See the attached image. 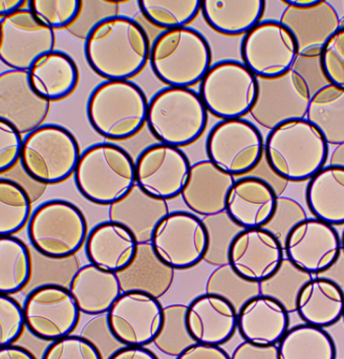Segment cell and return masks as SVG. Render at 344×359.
Returning a JSON list of instances; mask_svg holds the SVG:
<instances>
[{"label": "cell", "mask_w": 344, "mask_h": 359, "mask_svg": "<svg viewBox=\"0 0 344 359\" xmlns=\"http://www.w3.org/2000/svg\"><path fill=\"white\" fill-rule=\"evenodd\" d=\"M198 94L209 114L221 120L250 115L259 96V79L242 61L212 63L200 81Z\"/></svg>", "instance_id": "9c48e42d"}, {"label": "cell", "mask_w": 344, "mask_h": 359, "mask_svg": "<svg viewBox=\"0 0 344 359\" xmlns=\"http://www.w3.org/2000/svg\"><path fill=\"white\" fill-rule=\"evenodd\" d=\"M163 306L144 292L126 291L116 299L106 318L113 337L125 347H147L163 323Z\"/></svg>", "instance_id": "9a60e30c"}, {"label": "cell", "mask_w": 344, "mask_h": 359, "mask_svg": "<svg viewBox=\"0 0 344 359\" xmlns=\"http://www.w3.org/2000/svg\"><path fill=\"white\" fill-rule=\"evenodd\" d=\"M341 238V249H343V253L344 255V229L343 232V236H340Z\"/></svg>", "instance_id": "be15d7a7"}, {"label": "cell", "mask_w": 344, "mask_h": 359, "mask_svg": "<svg viewBox=\"0 0 344 359\" xmlns=\"http://www.w3.org/2000/svg\"><path fill=\"white\" fill-rule=\"evenodd\" d=\"M208 231V249L204 262L212 267L227 265L229 248L232 241L242 228L233 223L226 212L212 217H202Z\"/></svg>", "instance_id": "b9f144b4"}, {"label": "cell", "mask_w": 344, "mask_h": 359, "mask_svg": "<svg viewBox=\"0 0 344 359\" xmlns=\"http://www.w3.org/2000/svg\"><path fill=\"white\" fill-rule=\"evenodd\" d=\"M322 278H328L337 285L344 293V255L341 252L340 257L333 264L332 267L329 268L326 272L320 274Z\"/></svg>", "instance_id": "6f0895ef"}, {"label": "cell", "mask_w": 344, "mask_h": 359, "mask_svg": "<svg viewBox=\"0 0 344 359\" xmlns=\"http://www.w3.org/2000/svg\"><path fill=\"white\" fill-rule=\"evenodd\" d=\"M280 21L294 36L299 57L305 58L319 57L329 38L341 27L336 8L324 0L305 10L286 6Z\"/></svg>", "instance_id": "7402d4cb"}, {"label": "cell", "mask_w": 344, "mask_h": 359, "mask_svg": "<svg viewBox=\"0 0 344 359\" xmlns=\"http://www.w3.org/2000/svg\"><path fill=\"white\" fill-rule=\"evenodd\" d=\"M81 337L88 339L98 350L103 359H107L124 346L113 337L107 323L106 314L96 316L85 327Z\"/></svg>", "instance_id": "681fc988"}, {"label": "cell", "mask_w": 344, "mask_h": 359, "mask_svg": "<svg viewBox=\"0 0 344 359\" xmlns=\"http://www.w3.org/2000/svg\"><path fill=\"white\" fill-rule=\"evenodd\" d=\"M208 241L200 217L188 211H170L156 226L149 243L158 259L175 271L204 262Z\"/></svg>", "instance_id": "7c38bea8"}, {"label": "cell", "mask_w": 344, "mask_h": 359, "mask_svg": "<svg viewBox=\"0 0 344 359\" xmlns=\"http://www.w3.org/2000/svg\"><path fill=\"white\" fill-rule=\"evenodd\" d=\"M284 257L312 276L326 272L340 257L341 238L336 227L315 217L297 224L287 236Z\"/></svg>", "instance_id": "e0dca14e"}, {"label": "cell", "mask_w": 344, "mask_h": 359, "mask_svg": "<svg viewBox=\"0 0 344 359\" xmlns=\"http://www.w3.org/2000/svg\"><path fill=\"white\" fill-rule=\"evenodd\" d=\"M69 290L80 312L95 318L107 314L122 293L117 274L99 269L92 264L82 266L75 272Z\"/></svg>", "instance_id": "4316f807"}, {"label": "cell", "mask_w": 344, "mask_h": 359, "mask_svg": "<svg viewBox=\"0 0 344 359\" xmlns=\"http://www.w3.org/2000/svg\"><path fill=\"white\" fill-rule=\"evenodd\" d=\"M344 293L332 280L313 276L305 283L296 302V313L303 324L326 329L343 318Z\"/></svg>", "instance_id": "f1b7e54d"}, {"label": "cell", "mask_w": 344, "mask_h": 359, "mask_svg": "<svg viewBox=\"0 0 344 359\" xmlns=\"http://www.w3.org/2000/svg\"><path fill=\"white\" fill-rule=\"evenodd\" d=\"M0 359H37L36 356L25 348L12 345L0 348Z\"/></svg>", "instance_id": "680465c9"}, {"label": "cell", "mask_w": 344, "mask_h": 359, "mask_svg": "<svg viewBox=\"0 0 344 359\" xmlns=\"http://www.w3.org/2000/svg\"><path fill=\"white\" fill-rule=\"evenodd\" d=\"M149 100L130 81H103L90 93L86 115L92 130L106 140L125 141L146 124Z\"/></svg>", "instance_id": "5b68a950"}, {"label": "cell", "mask_w": 344, "mask_h": 359, "mask_svg": "<svg viewBox=\"0 0 344 359\" xmlns=\"http://www.w3.org/2000/svg\"><path fill=\"white\" fill-rule=\"evenodd\" d=\"M27 73L32 88L50 103L69 98L79 83L77 65L61 50H55L40 57Z\"/></svg>", "instance_id": "83f0119b"}, {"label": "cell", "mask_w": 344, "mask_h": 359, "mask_svg": "<svg viewBox=\"0 0 344 359\" xmlns=\"http://www.w3.org/2000/svg\"><path fill=\"white\" fill-rule=\"evenodd\" d=\"M293 71L296 72L305 80L312 96L329 84L322 73L319 57L316 58L298 57Z\"/></svg>", "instance_id": "816d5d0a"}, {"label": "cell", "mask_w": 344, "mask_h": 359, "mask_svg": "<svg viewBox=\"0 0 344 359\" xmlns=\"http://www.w3.org/2000/svg\"><path fill=\"white\" fill-rule=\"evenodd\" d=\"M305 219H308L307 212L297 201L289 196H280L277 198L275 212L265 226V229L275 236L284 246L291 230Z\"/></svg>", "instance_id": "bcb514c9"}, {"label": "cell", "mask_w": 344, "mask_h": 359, "mask_svg": "<svg viewBox=\"0 0 344 359\" xmlns=\"http://www.w3.org/2000/svg\"><path fill=\"white\" fill-rule=\"evenodd\" d=\"M149 65L167 88L200 84L212 65L207 38L193 27L163 31L151 42Z\"/></svg>", "instance_id": "3957f363"}, {"label": "cell", "mask_w": 344, "mask_h": 359, "mask_svg": "<svg viewBox=\"0 0 344 359\" xmlns=\"http://www.w3.org/2000/svg\"><path fill=\"white\" fill-rule=\"evenodd\" d=\"M139 10L147 22L163 31L188 27L200 14L202 0H140Z\"/></svg>", "instance_id": "8d00e7d4"}, {"label": "cell", "mask_w": 344, "mask_h": 359, "mask_svg": "<svg viewBox=\"0 0 344 359\" xmlns=\"http://www.w3.org/2000/svg\"><path fill=\"white\" fill-rule=\"evenodd\" d=\"M208 114L195 90L165 88L149 101L146 124L159 143L181 149L202 136Z\"/></svg>", "instance_id": "8992f818"}, {"label": "cell", "mask_w": 344, "mask_h": 359, "mask_svg": "<svg viewBox=\"0 0 344 359\" xmlns=\"http://www.w3.org/2000/svg\"><path fill=\"white\" fill-rule=\"evenodd\" d=\"M343 320H344V311H343Z\"/></svg>", "instance_id": "e7e4bbea"}, {"label": "cell", "mask_w": 344, "mask_h": 359, "mask_svg": "<svg viewBox=\"0 0 344 359\" xmlns=\"http://www.w3.org/2000/svg\"><path fill=\"white\" fill-rule=\"evenodd\" d=\"M167 213V202L151 198L136 185L125 198L109 206V217L128 228L143 244L151 242L156 226Z\"/></svg>", "instance_id": "f546056e"}, {"label": "cell", "mask_w": 344, "mask_h": 359, "mask_svg": "<svg viewBox=\"0 0 344 359\" xmlns=\"http://www.w3.org/2000/svg\"><path fill=\"white\" fill-rule=\"evenodd\" d=\"M205 149L211 163L234 178H242L263 161L265 139L259 128L245 118L221 120L209 132Z\"/></svg>", "instance_id": "30bf717a"}, {"label": "cell", "mask_w": 344, "mask_h": 359, "mask_svg": "<svg viewBox=\"0 0 344 359\" xmlns=\"http://www.w3.org/2000/svg\"><path fill=\"white\" fill-rule=\"evenodd\" d=\"M41 359H103L98 350L81 335H69L52 341Z\"/></svg>", "instance_id": "c3c4849f"}, {"label": "cell", "mask_w": 344, "mask_h": 359, "mask_svg": "<svg viewBox=\"0 0 344 359\" xmlns=\"http://www.w3.org/2000/svg\"><path fill=\"white\" fill-rule=\"evenodd\" d=\"M205 293L223 297L238 312L247 302L261 294L259 284L240 278L229 264L215 268L207 280Z\"/></svg>", "instance_id": "60d3db41"}, {"label": "cell", "mask_w": 344, "mask_h": 359, "mask_svg": "<svg viewBox=\"0 0 344 359\" xmlns=\"http://www.w3.org/2000/svg\"><path fill=\"white\" fill-rule=\"evenodd\" d=\"M22 309L25 328L37 339L50 343L71 335L81 316L69 288L55 283L33 289Z\"/></svg>", "instance_id": "4fadbf2b"}, {"label": "cell", "mask_w": 344, "mask_h": 359, "mask_svg": "<svg viewBox=\"0 0 344 359\" xmlns=\"http://www.w3.org/2000/svg\"><path fill=\"white\" fill-rule=\"evenodd\" d=\"M27 6L25 0H0V20Z\"/></svg>", "instance_id": "91938a15"}, {"label": "cell", "mask_w": 344, "mask_h": 359, "mask_svg": "<svg viewBox=\"0 0 344 359\" xmlns=\"http://www.w3.org/2000/svg\"><path fill=\"white\" fill-rule=\"evenodd\" d=\"M22 143V135L0 120V175L11 172L19 163Z\"/></svg>", "instance_id": "f907efd6"}, {"label": "cell", "mask_w": 344, "mask_h": 359, "mask_svg": "<svg viewBox=\"0 0 344 359\" xmlns=\"http://www.w3.org/2000/svg\"><path fill=\"white\" fill-rule=\"evenodd\" d=\"M138 246V241L128 228L109 219L90 229L84 244L90 264L115 274L130 265Z\"/></svg>", "instance_id": "d4e9b609"}, {"label": "cell", "mask_w": 344, "mask_h": 359, "mask_svg": "<svg viewBox=\"0 0 344 359\" xmlns=\"http://www.w3.org/2000/svg\"><path fill=\"white\" fill-rule=\"evenodd\" d=\"M74 180L86 200L100 206H111L136 186L135 161L119 145L96 143L82 151Z\"/></svg>", "instance_id": "277c9868"}, {"label": "cell", "mask_w": 344, "mask_h": 359, "mask_svg": "<svg viewBox=\"0 0 344 359\" xmlns=\"http://www.w3.org/2000/svg\"><path fill=\"white\" fill-rule=\"evenodd\" d=\"M263 0H202L200 14L207 25L223 36H245L265 15Z\"/></svg>", "instance_id": "4dcf8cb0"}, {"label": "cell", "mask_w": 344, "mask_h": 359, "mask_svg": "<svg viewBox=\"0 0 344 359\" xmlns=\"http://www.w3.org/2000/svg\"><path fill=\"white\" fill-rule=\"evenodd\" d=\"M123 2L107 0H84L81 1L79 16L67 31L74 37L85 41L90 32L106 19L120 15V4Z\"/></svg>", "instance_id": "ee69618b"}, {"label": "cell", "mask_w": 344, "mask_h": 359, "mask_svg": "<svg viewBox=\"0 0 344 359\" xmlns=\"http://www.w3.org/2000/svg\"><path fill=\"white\" fill-rule=\"evenodd\" d=\"M312 278L313 276L301 271L289 259H284L280 269L271 278L259 284V292L282 304L289 314L296 313L299 292Z\"/></svg>", "instance_id": "f35d334b"}, {"label": "cell", "mask_w": 344, "mask_h": 359, "mask_svg": "<svg viewBox=\"0 0 344 359\" xmlns=\"http://www.w3.org/2000/svg\"><path fill=\"white\" fill-rule=\"evenodd\" d=\"M290 329V314L272 297L257 295L238 312V331L244 341L275 346Z\"/></svg>", "instance_id": "484cf974"}, {"label": "cell", "mask_w": 344, "mask_h": 359, "mask_svg": "<svg viewBox=\"0 0 344 359\" xmlns=\"http://www.w3.org/2000/svg\"><path fill=\"white\" fill-rule=\"evenodd\" d=\"M27 8L34 16L53 31L67 29L77 20L80 0H29Z\"/></svg>", "instance_id": "7bdbcfd3"}, {"label": "cell", "mask_w": 344, "mask_h": 359, "mask_svg": "<svg viewBox=\"0 0 344 359\" xmlns=\"http://www.w3.org/2000/svg\"><path fill=\"white\" fill-rule=\"evenodd\" d=\"M284 246L275 236L265 228L242 229L232 241L228 264L249 282H265L282 266Z\"/></svg>", "instance_id": "d6986e66"}, {"label": "cell", "mask_w": 344, "mask_h": 359, "mask_svg": "<svg viewBox=\"0 0 344 359\" xmlns=\"http://www.w3.org/2000/svg\"><path fill=\"white\" fill-rule=\"evenodd\" d=\"M320 1L322 0H284V1H282V4L286 6H291V8L305 10V8L317 6Z\"/></svg>", "instance_id": "94428289"}, {"label": "cell", "mask_w": 344, "mask_h": 359, "mask_svg": "<svg viewBox=\"0 0 344 359\" xmlns=\"http://www.w3.org/2000/svg\"><path fill=\"white\" fill-rule=\"evenodd\" d=\"M299 57L296 40L280 20H261L242 36V65L257 79H276L290 73Z\"/></svg>", "instance_id": "8fae6325"}, {"label": "cell", "mask_w": 344, "mask_h": 359, "mask_svg": "<svg viewBox=\"0 0 344 359\" xmlns=\"http://www.w3.org/2000/svg\"><path fill=\"white\" fill-rule=\"evenodd\" d=\"M33 273L31 252L16 236H0V294L12 295L29 285Z\"/></svg>", "instance_id": "d590c367"}, {"label": "cell", "mask_w": 344, "mask_h": 359, "mask_svg": "<svg viewBox=\"0 0 344 359\" xmlns=\"http://www.w3.org/2000/svg\"><path fill=\"white\" fill-rule=\"evenodd\" d=\"M312 95L305 80L291 71L276 79H259V96L250 116L266 130L305 119Z\"/></svg>", "instance_id": "ac0fdd59"}, {"label": "cell", "mask_w": 344, "mask_h": 359, "mask_svg": "<svg viewBox=\"0 0 344 359\" xmlns=\"http://www.w3.org/2000/svg\"><path fill=\"white\" fill-rule=\"evenodd\" d=\"M56 35L29 8L0 20V61L13 71L29 72L34 63L55 50Z\"/></svg>", "instance_id": "5bb4252c"}, {"label": "cell", "mask_w": 344, "mask_h": 359, "mask_svg": "<svg viewBox=\"0 0 344 359\" xmlns=\"http://www.w3.org/2000/svg\"><path fill=\"white\" fill-rule=\"evenodd\" d=\"M50 111V103L32 88L27 72L0 73V120L27 136L46 124Z\"/></svg>", "instance_id": "ffe728a7"}, {"label": "cell", "mask_w": 344, "mask_h": 359, "mask_svg": "<svg viewBox=\"0 0 344 359\" xmlns=\"http://www.w3.org/2000/svg\"><path fill=\"white\" fill-rule=\"evenodd\" d=\"M186 311L187 306L179 304L163 308V323L153 345L165 355L177 358L196 344L186 325Z\"/></svg>", "instance_id": "ab89813d"}, {"label": "cell", "mask_w": 344, "mask_h": 359, "mask_svg": "<svg viewBox=\"0 0 344 359\" xmlns=\"http://www.w3.org/2000/svg\"><path fill=\"white\" fill-rule=\"evenodd\" d=\"M25 329L22 305L11 295L0 294V348L15 345Z\"/></svg>", "instance_id": "7dc6e473"}, {"label": "cell", "mask_w": 344, "mask_h": 359, "mask_svg": "<svg viewBox=\"0 0 344 359\" xmlns=\"http://www.w3.org/2000/svg\"><path fill=\"white\" fill-rule=\"evenodd\" d=\"M32 201L20 183L0 178V236H14L27 225L33 212Z\"/></svg>", "instance_id": "74e56055"}, {"label": "cell", "mask_w": 344, "mask_h": 359, "mask_svg": "<svg viewBox=\"0 0 344 359\" xmlns=\"http://www.w3.org/2000/svg\"><path fill=\"white\" fill-rule=\"evenodd\" d=\"M319 61L328 83L344 90V25L329 38L320 53Z\"/></svg>", "instance_id": "f6af8a7d"}, {"label": "cell", "mask_w": 344, "mask_h": 359, "mask_svg": "<svg viewBox=\"0 0 344 359\" xmlns=\"http://www.w3.org/2000/svg\"><path fill=\"white\" fill-rule=\"evenodd\" d=\"M107 359H159V358L146 347H125L124 346Z\"/></svg>", "instance_id": "9f6ffc18"}, {"label": "cell", "mask_w": 344, "mask_h": 359, "mask_svg": "<svg viewBox=\"0 0 344 359\" xmlns=\"http://www.w3.org/2000/svg\"><path fill=\"white\" fill-rule=\"evenodd\" d=\"M305 203L313 217L334 226L344 225V168L326 164L305 188Z\"/></svg>", "instance_id": "d6a6232c"}, {"label": "cell", "mask_w": 344, "mask_h": 359, "mask_svg": "<svg viewBox=\"0 0 344 359\" xmlns=\"http://www.w3.org/2000/svg\"><path fill=\"white\" fill-rule=\"evenodd\" d=\"M234 182V177L217 168L208 159L202 160L191 164L181 198L198 217L221 215L225 212L228 192Z\"/></svg>", "instance_id": "cb8c5ba5"}, {"label": "cell", "mask_w": 344, "mask_h": 359, "mask_svg": "<svg viewBox=\"0 0 344 359\" xmlns=\"http://www.w3.org/2000/svg\"><path fill=\"white\" fill-rule=\"evenodd\" d=\"M330 165H339L344 168V144L336 147L330 158Z\"/></svg>", "instance_id": "6125c7cd"}, {"label": "cell", "mask_w": 344, "mask_h": 359, "mask_svg": "<svg viewBox=\"0 0 344 359\" xmlns=\"http://www.w3.org/2000/svg\"><path fill=\"white\" fill-rule=\"evenodd\" d=\"M231 359H280L277 345L259 346L255 344H240L234 350Z\"/></svg>", "instance_id": "f5cc1de1"}, {"label": "cell", "mask_w": 344, "mask_h": 359, "mask_svg": "<svg viewBox=\"0 0 344 359\" xmlns=\"http://www.w3.org/2000/svg\"><path fill=\"white\" fill-rule=\"evenodd\" d=\"M175 359H231L221 347L194 344Z\"/></svg>", "instance_id": "db71d44e"}, {"label": "cell", "mask_w": 344, "mask_h": 359, "mask_svg": "<svg viewBox=\"0 0 344 359\" xmlns=\"http://www.w3.org/2000/svg\"><path fill=\"white\" fill-rule=\"evenodd\" d=\"M32 246L46 259L64 261L85 244L88 222L79 207L69 201H46L38 205L27 225Z\"/></svg>", "instance_id": "52a82bcc"}, {"label": "cell", "mask_w": 344, "mask_h": 359, "mask_svg": "<svg viewBox=\"0 0 344 359\" xmlns=\"http://www.w3.org/2000/svg\"><path fill=\"white\" fill-rule=\"evenodd\" d=\"M122 292L139 291L159 299L172 288L174 270L162 263L151 243L139 244L136 257L123 271L117 273Z\"/></svg>", "instance_id": "1f68e13d"}, {"label": "cell", "mask_w": 344, "mask_h": 359, "mask_svg": "<svg viewBox=\"0 0 344 359\" xmlns=\"http://www.w3.org/2000/svg\"><path fill=\"white\" fill-rule=\"evenodd\" d=\"M151 40L144 27L124 15L97 25L84 41L90 69L104 81H130L149 62Z\"/></svg>", "instance_id": "6da1fadb"}, {"label": "cell", "mask_w": 344, "mask_h": 359, "mask_svg": "<svg viewBox=\"0 0 344 359\" xmlns=\"http://www.w3.org/2000/svg\"><path fill=\"white\" fill-rule=\"evenodd\" d=\"M277 348L280 359H336L337 355L328 331L307 324L289 329Z\"/></svg>", "instance_id": "e575fe53"}, {"label": "cell", "mask_w": 344, "mask_h": 359, "mask_svg": "<svg viewBox=\"0 0 344 359\" xmlns=\"http://www.w3.org/2000/svg\"><path fill=\"white\" fill-rule=\"evenodd\" d=\"M278 196L263 180L253 176L235 179L228 192L226 215L242 229L265 228L275 212Z\"/></svg>", "instance_id": "603a6c76"}, {"label": "cell", "mask_w": 344, "mask_h": 359, "mask_svg": "<svg viewBox=\"0 0 344 359\" xmlns=\"http://www.w3.org/2000/svg\"><path fill=\"white\" fill-rule=\"evenodd\" d=\"M186 325L196 344L221 347L238 330V311L223 297L205 293L187 306Z\"/></svg>", "instance_id": "44dd1931"}, {"label": "cell", "mask_w": 344, "mask_h": 359, "mask_svg": "<svg viewBox=\"0 0 344 359\" xmlns=\"http://www.w3.org/2000/svg\"><path fill=\"white\" fill-rule=\"evenodd\" d=\"M77 139L63 126L43 124L23 138L20 164L40 185H57L74 176L79 161Z\"/></svg>", "instance_id": "ba28073f"}, {"label": "cell", "mask_w": 344, "mask_h": 359, "mask_svg": "<svg viewBox=\"0 0 344 359\" xmlns=\"http://www.w3.org/2000/svg\"><path fill=\"white\" fill-rule=\"evenodd\" d=\"M248 176L256 177V178L261 179L263 181H265L266 183L269 184L278 196H282L284 190L287 189V186H288V182L278 177L277 175L269 168L265 159H263V161L259 163V165L257 166L250 175H248Z\"/></svg>", "instance_id": "11a10c76"}, {"label": "cell", "mask_w": 344, "mask_h": 359, "mask_svg": "<svg viewBox=\"0 0 344 359\" xmlns=\"http://www.w3.org/2000/svg\"><path fill=\"white\" fill-rule=\"evenodd\" d=\"M305 119L311 122L329 145L344 144V90L328 86L312 96Z\"/></svg>", "instance_id": "836d02e7"}, {"label": "cell", "mask_w": 344, "mask_h": 359, "mask_svg": "<svg viewBox=\"0 0 344 359\" xmlns=\"http://www.w3.org/2000/svg\"><path fill=\"white\" fill-rule=\"evenodd\" d=\"M190 168L181 149L155 143L145 147L135 161L136 185L151 198L167 202L181 196Z\"/></svg>", "instance_id": "2e32d148"}, {"label": "cell", "mask_w": 344, "mask_h": 359, "mask_svg": "<svg viewBox=\"0 0 344 359\" xmlns=\"http://www.w3.org/2000/svg\"><path fill=\"white\" fill-rule=\"evenodd\" d=\"M263 159L288 183L309 182L330 159V145L307 119L290 120L270 130Z\"/></svg>", "instance_id": "7a4b0ae2"}]
</instances>
